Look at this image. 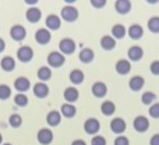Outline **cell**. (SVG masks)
Instances as JSON below:
<instances>
[{
	"label": "cell",
	"mask_w": 159,
	"mask_h": 145,
	"mask_svg": "<svg viewBox=\"0 0 159 145\" xmlns=\"http://www.w3.org/2000/svg\"><path fill=\"white\" fill-rule=\"evenodd\" d=\"M61 16L64 20L68 22H72L74 20L78 19L79 17V12L76 10V7H71V6H66L63 7L61 12Z\"/></svg>",
	"instance_id": "6da1fadb"
},
{
	"label": "cell",
	"mask_w": 159,
	"mask_h": 145,
	"mask_svg": "<svg viewBox=\"0 0 159 145\" xmlns=\"http://www.w3.org/2000/svg\"><path fill=\"white\" fill-rule=\"evenodd\" d=\"M47 60H48V64L53 68H58L61 66L64 65L65 63V56L61 54V52H51L47 57Z\"/></svg>",
	"instance_id": "7a4b0ae2"
},
{
	"label": "cell",
	"mask_w": 159,
	"mask_h": 145,
	"mask_svg": "<svg viewBox=\"0 0 159 145\" xmlns=\"http://www.w3.org/2000/svg\"><path fill=\"white\" fill-rule=\"evenodd\" d=\"M33 55H34V52H33L32 48L29 47V46H22L17 51V57L22 63L30 62L33 58Z\"/></svg>",
	"instance_id": "3957f363"
},
{
	"label": "cell",
	"mask_w": 159,
	"mask_h": 145,
	"mask_svg": "<svg viewBox=\"0 0 159 145\" xmlns=\"http://www.w3.org/2000/svg\"><path fill=\"white\" fill-rule=\"evenodd\" d=\"M60 50L64 54H72L75 51V42L71 38H63L60 42Z\"/></svg>",
	"instance_id": "277c9868"
},
{
	"label": "cell",
	"mask_w": 159,
	"mask_h": 145,
	"mask_svg": "<svg viewBox=\"0 0 159 145\" xmlns=\"http://www.w3.org/2000/svg\"><path fill=\"white\" fill-rule=\"evenodd\" d=\"M53 140V133L48 128H42L37 133V141L43 145H48Z\"/></svg>",
	"instance_id": "5b68a950"
},
{
	"label": "cell",
	"mask_w": 159,
	"mask_h": 145,
	"mask_svg": "<svg viewBox=\"0 0 159 145\" xmlns=\"http://www.w3.org/2000/svg\"><path fill=\"white\" fill-rule=\"evenodd\" d=\"M10 34H11V37L16 42H21V40L25 39V35H27V31L22 25L20 24H16L13 25L11 31H10Z\"/></svg>",
	"instance_id": "8992f818"
},
{
	"label": "cell",
	"mask_w": 159,
	"mask_h": 145,
	"mask_svg": "<svg viewBox=\"0 0 159 145\" xmlns=\"http://www.w3.org/2000/svg\"><path fill=\"white\" fill-rule=\"evenodd\" d=\"M133 125H134V128L137 131H139V133H144V131L148 130V126H150V122H148V120L145 116H139L134 120Z\"/></svg>",
	"instance_id": "52a82bcc"
},
{
	"label": "cell",
	"mask_w": 159,
	"mask_h": 145,
	"mask_svg": "<svg viewBox=\"0 0 159 145\" xmlns=\"http://www.w3.org/2000/svg\"><path fill=\"white\" fill-rule=\"evenodd\" d=\"M84 129L88 134H94L100 130V122L97 119L90 118L86 120L84 124Z\"/></svg>",
	"instance_id": "ba28073f"
},
{
	"label": "cell",
	"mask_w": 159,
	"mask_h": 145,
	"mask_svg": "<svg viewBox=\"0 0 159 145\" xmlns=\"http://www.w3.org/2000/svg\"><path fill=\"white\" fill-rule=\"evenodd\" d=\"M35 40L40 45H46L51 40V33L47 29H39L35 33Z\"/></svg>",
	"instance_id": "9c48e42d"
},
{
	"label": "cell",
	"mask_w": 159,
	"mask_h": 145,
	"mask_svg": "<svg viewBox=\"0 0 159 145\" xmlns=\"http://www.w3.org/2000/svg\"><path fill=\"white\" fill-rule=\"evenodd\" d=\"M110 128L114 131L115 134H122L125 131V128H126V124H125V121L121 118H115L114 120L110 122Z\"/></svg>",
	"instance_id": "30bf717a"
},
{
	"label": "cell",
	"mask_w": 159,
	"mask_h": 145,
	"mask_svg": "<svg viewBox=\"0 0 159 145\" xmlns=\"http://www.w3.org/2000/svg\"><path fill=\"white\" fill-rule=\"evenodd\" d=\"M33 92L37 98L43 99L49 94V87L45 83H37L35 84L34 88H33Z\"/></svg>",
	"instance_id": "8fae6325"
},
{
	"label": "cell",
	"mask_w": 159,
	"mask_h": 145,
	"mask_svg": "<svg viewBox=\"0 0 159 145\" xmlns=\"http://www.w3.org/2000/svg\"><path fill=\"white\" fill-rule=\"evenodd\" d=\"M91 91H92V93H93V95L97 96V98H103L107 93V87L104 83L97 82L92 85Z\"/></svg>",
	"instance_id": "7c38bea8"
},
{
	"label": "cell",
	"mask_w": 159,
	"mask_h": 145,
	"mask_svg": "<svg viewBox=\"0 0 159 145\" xmlns=\"http://www.w3.org/2000/svg\"><path fill=\"white\" fill-rule=\"evenodd\" d=\"M130 68H132L130 63L126 59H120L116 64V71L121 75L127 74L130 71Z\"/></svg>",
	"instance_id": "4fadbf2b"
},
{
	"label": "cell",
	"mask_w": 159,
	"mask_h": 145,
	"mask_svg": "<svg viewBox=\"0 0 159 145\" xmlns=\"http://www.w3.org/2000/svg\"><path fill=\"white\" fill-rule=\"evenodd\" d=\"M31 83L30 81L28 80L27 77H24V76H20V77L17 78L14 82V87L16 90L20 91V92H24V91H27L28 89L30 88Z\"/></svg>",
	"instance_id": "5bb4252c"
},
{
	"label": "cell",
	"mask_w": 159,
	"mask_h": 145,
	"mask_svg": "<svg viewBox=\"0 0 159 145\" xmlns=\"http://www.w3.org/2000/svg\"><path fill=\"white\" fill-rule=\"evenodd\" d=\"M115 7H116V11L120 14H127L130 11L132 3L129 0H118L115 3Z\"/></svg>",
	"instance_id": "9a60e30c"
},
{
	"label": "cell",
	"mask_w": 159,
	"mask_h": 145,
	"mask_svg": "<svg viewBox=\"0 0 159 145\" xmlns=\"http://www.w3.org/2000/svg\"><path fill=\"white\" fill-rule=\"evenodd\" d=\"M46 25L50 30H57L61 27V18L55 14H51L46 18Z\"/></svg>",
	"instance_id": "2e32d148"
},
{
	"label": "cell",
	"mask_w": 159,
	"mask_h": 145,
	"mask_svg": "<svg viewBox=\"0 0 159 145\" xmlns=\"http://www.w3.org/2000/svg\"><path fill=\"white\" fill-rule=\"evenodd\" d=\"M143 56V50L139 46H133L129 50V59L134 60V62H138Z\"/></svg>",
	"instance_id": "e0dca14e"
},
{
	"label": "cell",
	"mask_w": 159,
	"mask_h": 145,
	"mask_svg": "<svg viewBox=\"0 0 159 145\" xmlns=\"http://www.w3.org/2000/svg\"><path fill=\"white\" fill-rule=\"evenodd\" d=\"M64 98L69 103H73L79 99V91L74 87H68L64 91Z\"/></svg>",
	"instance_id": "ac0fdd59"
},
{
	"label": "cell",
	"mask_w": 159,
	"mask_h": 145,
	"mask_svg": "<svg viewBox=\"0 0 159 145\" xmlns=\"http://www.w3.org/2000/svg\"><path fill=\"white\" fill-rule=\"evenodd\" d=\"M25 16L30 22H37L39 21L40 17H42V12L37 7H30L25 13Z\"/></svg>",
	"instance_id": "d6986e66"
},
{
	"label": "cell",
	"mask_w": 159,
	"mask_h": 145,
	"mask_svg": "<svg viewBox=\"0 0 159 145\" xmlns=\"http://www.w3.org/2000/svg\"><path fill=\"white\" fill-rule=\"evenodd\" d=\"M46 120H47V123L49 124L50 126H57L58 124L61 123V113L56 110L50 111V112L47 114Z\"/></svg>",
	"instance_id": "ffe728a7"
},
{
	"label": "cell",
	"mask_w": 159,
	"mask_h": 145,
	"mask_svg": "<svg viewBox=\"0 0 159 145\" xmlns=\"http://www.w3.org/2000/svg\"><path fill=\"white\" fill-rule=\"evenodd\" d=\"M79 58L82 63H85V64H88L90 63L91 60H93L94 58V53L90 48H85L80 52L79 54Z\"/></svg>",
	"instance_id": "44dd1931"
},
{
	"label": "cell",
	"mask_w": 159,
	"mask_h": 145,
	"mask_svg": "<svg viewBox=\"0 0 159 145\" xmlns=\"http://www.w3.org/2000/svg\"><path fill=\"white\" fill-rule=\"evenodd\" d=\"M129 88L134 91H139L140 89H142V87L144 86V80L143 77L137 75V76H133L132 78L129 80Z\"/></svg>",
	"instance_id": "7402d4cb"
},
{
	"label": "cell",
	"mask_w": 159,
	"mask_h": 145,
	"mask_svg": "<svg viewBox=\"0 0 159 145\" xmlns=\"http://www.w3.org/2000/svg\"><path fill=\"white\" fill-rule=\"evenodd\" d=\"M143 35V29L139 24H132L129 28V36L132 39H139Z\"/></svg>",
	"instance_id": "603a6c76"
},
{
	"label": "cell",
	"mask_w": 159,
	"mask_h": 145,
	"mask_svg": "<svg viewBox=\"0 0 159 145\" xmlns=\"http://www.w3.org/2000/svg\"><path fill=\"white\" fill-rule=\"evenodd\" d=\"M61 112L64 116H66V118H73L76 114V108L72 104H69V103L64 104V105H61Z\"/></svg>",
	"instance_id": "cb8c5ba5"
},
{
	"label": "cell",
	"mask_w": 159,
	"mask_h": 145,
	"mask_svg": "<svg viewBox=\"0 0 159 145\" xmlns=\"http://www.w3.org/2000/svg\"><path fill=\"white\" fill-rule=\"evenodd\" d=\"M69 78H70L71 83L74 84V85H80V84L83 83L84 81V73L83 71L79 70V69H74L70 72V75H69Z\"/></svg>",
	"instance_id": "d4e9b609"
},
{
	"label": "cell",
	"mask_w": 159,
	"mask_h": 145,
	"mask_svg": "<svg viewBox=\"0 0 159 145\" xmlns=\"http://www.w3.org/2000/svg\"><path fill=\"white\" fill-rule=\"evenodd\" d=\"M116 46V40L110 35H105L101 39V47L104 50H112Z\"/></svg>",
	"instance_id": "484cf974"
},
{
	"label": "cell",
	"mask_w": 159,
	"mask_h": 145,
	"mask_svg": "<svg viewBox=\"0 0 159 145\" xmlns=\"http://www.w3.org/2000/svg\"><path fill=\"white\" fill-rule=\"evenodd\" d=\"M1 68L7 72L13 71L15 68V59L11 56H4L1 60Z\"/></svg>",
	"instance_id": "4316f807"
},
{
	"label": "cell",
	"mask_w": 159,
	"mask_h": 145,
	"mask_svg": "<svg viewBox=\"0 0 159 145\" xmlns=\"http://www.w3.org/2000/svg\"><path fill=\"white\" fill-rule=\"evenodd\" d=\"M116 110V106L111 101H105L101 105V111L105 116H111Z\"/></svg>",
	"instance_id": "83f0119b"
},
{
	"label": "cell",
	"mask_w": 159,
	"mask_h": 145,
	"mask_svg": "<svg viewBox=\"0 0 159 145\" xmlns=\"http://www.w3.org/2000/svg\"><path fill=\"white\" fill-rule=\"evenodd\" d=\"M111 34L115 38H119L121 39L125 36L126 34V29L124 28V25L122 24H115L111 29Z\"/></svg>",
	"instance_id": "f1b7e54d"
},
{
	"label": "cell",
	"mask_w": 159,
	"mask_h": 145,
	"mask_svg": "<svg viewBox=\"0 0 159 145\" xmlns=\"http://www.w3.org/2000/svg\"><path fill=\"white\" fill-rule=\"evenodd\" d=\"M51 75H52V72L49 67H40L37 71V76L40 81H48Z\"/></svg>",
	"instance_id": "f546056e"
},
{
	"label": "cell",
	"mask_w": 159,
	"mask_h": 145,
	"mask_svg": "<svg viewBox=\"0 0 159 145\" xmlns=\"http://www.w3.org/2000/svg\"><path fill=\"white\" fill-rule=\"evenodd\" d=\"M148 27L151 32L158 33L159 32V17H157V16L152 17V18L148 20Z\"/></svg>",
	"instance_id": "4dcf8cb0"
},
{
	"label": "cell",
	"mask_w": 159,
	"mask_h": 145,
	"mask_svg": "<svg viewBox=\"0 0 159 145\" xmlns=\"http://www.w3.org/2000/svg\"><path fill=\"white\" fill-rule=\"evenodd\" d=\"M155 99H156V94L154 92H151V91H147V92H144L142 94V96H141V101H142V103L145 104V105L152 104Z\"/></svg>",
	"instance_id": "1f68e13d"
},
{
	"label": "cell",
	"mask_w": 159,
	"mask_h": 145,
	"mask_svg": "<svg viewBox=\"0 0 159 145\" xmlns=\"http://www.w3.org/2000/svg\"><path fill=\"white\" fill-rule=\"evenodd\" d=\"M9 122H10V125H11L12 127H14V128H18L22 123V119L19 114L15 113V114H12V116H10Z\"/></svg>",
	"instance_id": "d6a6232c"
},
{
	"label": "cell",
	"mask_w": 159,
	"mask_h": 145,
	"mask_svg": "<svg viewBox=\"0 0 159 145\" xmlns=\"http://www.w3.org/2000/svg\"><path fill=\"white\" fill-rule=\"evenodd\" d=\"M14 102L16 105L20 106V107H24L28 104V98L25 94H22V93H19V94H16L14 98Z\"/></svg>",
	"instance_id": "836d02e7"
},
{
	"label": "cell",
	"mask_w": 159,
	"mask_h": 145,
	"mask_svg": "<svg viewBox=\"0 0 159 145\" xmlns=\"http://www.w3.org/2000/svg\"><path fill=\"white\" fill-rule=\"evenodd\" d=\"M11 95V89L7 85H0V100H7Z\"/></svg>",
	"instance_id": "e575fe53"
},
{
	"label": "cell",
	"mask_w": 159,
	"mask_h": 145,
	"mask_svg": "<svg viewBox=\"0 0 159 145\" xmlns=\"http://www.w3.org/2000/svg\"><path fill=\"white\" fill-rule=\"evenodd\" d=\"M148 113L150 116L154 119H158L159 118V104L156 103L152 105L150 107V110H148Z\"/></svg>",
	"instance_id": "d590c367"
},
{
	"label": "cell",
	"mask_w": 159,
	"mask_h": 145,
	"mask_svg": "<svg viewBox=\"0 0 159 145\" xmlns=\"http://www.w3.org/2000/svg\"><path fill=\"white\" fill-rule=\"evenodd\" d=\"M91 145H106V140L102 136H96L91 139Z\"/></svg>",
	"instance_id": "8d00e7d4"
},
{
	"label": "cell",
	"mask_w": 159,
	"mask_h": 145,
	"mask_svg": "<svg viewBox=\"0 0 159 145\" xmlns=\"http://www.w3.org/2000/svg\"><path fill=\"white\" fill-rule=\"evenodd\" d=\"M114 145H129V141L126 137L124 136H120L116 138L114 142Z\"/></svg>",
	"instance_id": "74e56055"
},
{
	"label": "cell",
	"mask_w": 159,
	"mask_h": 145,
	"mask_svg": "<svg viewBox=\"0 0 159 145\" xmlns=\"http://www.w3.org/2000/svg\"><path fill=\"white\" fill-rule=\"evenodd\" d=\"M151 72L155 75H158L159 74V62L158 60H155L151 64Z\"/></svg>",
	"instance_id": "f35d334b"
},
{
	"label": "cell",
	"mask_w": 159,
	"mask_h": 145,
	"mask_svg": "<svg viewBox=\"0 0 159 145\" xmlns=\"http://www.w3.org/2000/svg\"><path fill=\"white\" fill-rule=\"evenodd\" d=\"M91 4L92 7H97V9H100V7H104L106 4V1L105 0H91Z\"/></svg>",
	"instance_id": "ab89813d"
},
{
	"label": "cell",
	"mask_w": 159,
	"mask_h": 145,
	"mask_svg": "<svg viewBox=\"0 0 159 145\" xmlns=\"http://www.w3.org/2000/svg\"><path fill=\"white\" fill-rule=\"evenodd\" d=\"M150 145H159V134H155V136L152 137L150 141Z\"/></svg>",
	"instance_id": "60d3db41"
},
{
	"label": "cell",
	"mask_w": 159,
	"mask_h": 145,
	"mask_svg": "<svg viewBox=\"0 0 159 145\" xmlns=\"http://www.w3.org/2000/svg\"><path fill=\"white\" fill-rule=\"evenodd\" d=\"M71 145H86V142L81 139H78V140H74L72 143H71Z\"/></svg>",
	"instance_id": "b9f144b4"
},
{
	"label": "cell",
	"mask_w": 159,
	"mask_h": 145,
	"mask_svg": "<svg viewBox=\"0 0 159 145\" xmlns=\"http://www.w3.org/2000/svg\"><path fill=\"white\" fill-rule=\"evenodd\" d=\"M4 48H6V42H4V40L2 38H0V52H2L4 50Z\"/></svg>",
	"instance_id": "7bdbcfd3"
},
{
	"label": "cell",
	"mask_w": 159,
	"mask_h": 145,
	"mask_svg": "<svg viewBox=\"0 0 159 145\" xmlns=\"http://www.w3.org/2000/svg\"><path fill=\"white\" fill-rule=\"evenodd\" d=\"M25 2H27V3H30V4H35L37 1H36V0H27Z\"/></svg>",
	"instance_id": "ee69618b"
},
{
	"label": "cell",
	"mask_w": 159,
	"mask_h": 145,
	"mask_svg": "<svg viewBox=\"0 0 159 145\" xmlns=\"http://www.w3.org/2000/svg\"><path fill=\"white\" fill-rule=\"evenodd\" d=\"M1 142H2V136H1V134H0V144H1Z\"/></svg>",
	"instance_id": "f6af8a7d"
},
{
	"label": "cell",
	"mask_w": 159,
	"mask_h": 145,
	"mask_svg": "<svg viewBox=\"0 0 159 145\" xmlns=\"http://www.w3.org/2000/svg\"><path fill=\"white\" fill-rule=\"evenodd\" d=\"M3 145H12V144H9V143H7V144H3Z\"/></svg>",
	"instance_id": "bcb514c9"
}]
</instances>
